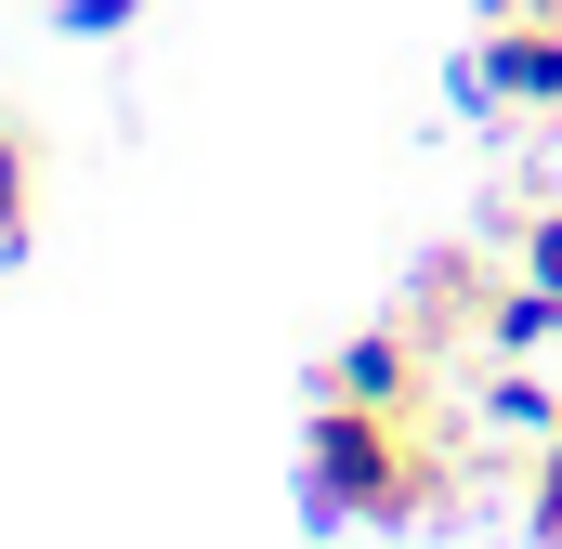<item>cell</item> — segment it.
I'll use <instances>...</instances> for the list:
<instances>
[{
  "mask_svg": "<svg viewBox=\"0 0 562 549\" xmlns=\"http://www.w3.org/2000/svg\"><path fill=\"white\" fill-rule=\"evenodd\" d=\"M445 497H458V418L445 406L314 393V418H301V511L314 524H431Z\"/></svg>",
  "mask_w": 562,
  "mask_h": 549,
  "instance_id": "obj_1",
  "label": "cell"
},
{
  "mask_svg": "<svg viewBox=\"0 0 562 549\" xmlns=\"http://www.w3.org/2000/svg\"><path fill=\"white\" fill-rule=\"evenodd\" d=\"M458 92L471 105H510V119H562V13H484Z\"/></svg>",
  "mask_w": 562,
  "mask_h": 549,
  "instance_id": "obj_2",
  "label": "cell"
},
{
  "mask_svg": "<svg viewBox=\"0 0 562 549\" xmlns=\"http://www.w3.org/2000/svg\"><path fill=\"white\" fill-rule=\"evenodd\" d=\"M497 288H510V262H484V249H431L419 288H406V327H419L431 354H445V340H484Z\"/></svg>",
  "mask_w": 562,
  "mask_h": 549,
  "instance_id": "obj_3",
  "label": "cell"
},
{
  "mask_svg": "<svg viewBox=\"0 0 562 549\" xmlns=\"http://www.w3.org/2000/svg\"><path fill=\"white\" fill-rule=\"evenodd\" d=\"M327 393H367V406H431V340L393 314V327H367V340H340L327 354Z\"/></svg>",
  "mask_w": 562,
  "mask_h": 549,
  "instance_id": "obj_4",
  "label": "cell"
},
{
  "mask_svg": "<svg viewBox=\"0 0 562 549\" xmlns=\"http://www.w3.org/2000/svg\"><path fill=\"white\" fill-rule=\"evenodd\" d=\"M484 418H497L510 445H550V432H562V393L537 380V354H497V380H484Z\"/></svg>",
  "mask_w": 562,
  "mask_h": 549,
  "instance_id": "obj_5",
  "label": "cell"
},
{
  "mask_svg": "<svg viewBox=\"0 0 562 549\" xmlns=\"http://www.w3.org/2000/svg\"><path fill=\"white\" fill-rule=\"evenodd\" d=\"M484 340H497V354H550V340H562V288H537V274L510 262L497 314H484Z\"/></svg>",
  "mask_w": 562,
  "mask_h": 549,
  "instance_id": "obj_6",
  "label": "cell"
},
{
  "mask_svg": "<svg viewBox=\"0 0 562 549\" xmlns=\"http://www.w3.org/2000/svg\"><path fill=\"white\" fill-rule=\"evenodd\" d=\"M26 210H40V144H26L13 119H0V262L26 249Z\"/></svg>",
  "mask_w": 562,
  "mask_h": 549,
  "instance_id": "obj_7",
  "label": "cell"
},
{
  "mask_svg": "<svg viewBox=\"0 0 562 549\" xmlns=\"http://www.w3.org/2000/svg\"><path fill=\"white\" fill-rule=\"evenodd\" d=\"M524 537H537V549H562V432L537 445V484H524Z\"/></svg>",
  "mask_w": 562,
  "mask_h": 549,
  "instance_id": "obj_8",
  "label": "cell"
},
{
  "mask_svg": "<svg viewBox=\"0 0 562 549\" xmlns=\"http://www.w3.org/2000/svg\"><path fill=\"white\" fill-rule=\"evenodd\" d=\"M524 274L562 288V210H524Z\"/></svg>",
  "mask_w": 562,
  "mask_h": 549,
  "instance_id": "obj_9",
  "label": "cell"
},
{
  "mask_svg": "<svg viewBox=\"0 0 562 549\" xmlns=\"http://www.w3.org/2000/svg\"><path fill=\"white\" fill-rule=\"evenodd\" d=\"M53 13H66V26H79V40H119V26H132L144 0H53Z\"/></svg>",
  "mask_w": 562,
  "mask_h": 549,
  "instance_id": "obj_10",
  "label": "cell"
}]
</instances>
